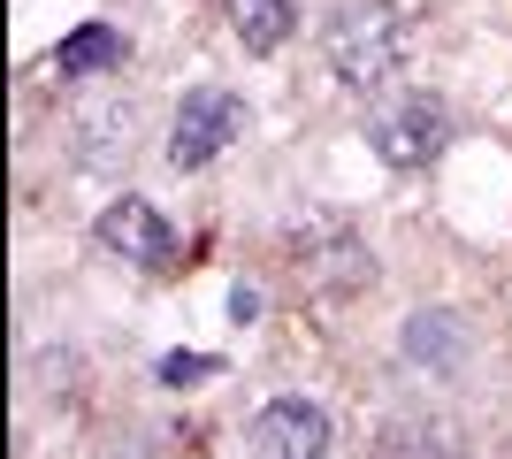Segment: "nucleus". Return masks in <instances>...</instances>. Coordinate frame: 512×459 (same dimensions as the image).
<instances>
[{"label":"nucleus","instance_id":"1","mask_svg":"<svg viewBox=\"0 0 512 459\" xmlns=\"http://www.w3.org/2000/svg\"><path fill=\"white\" fill-rule=\"evenodd\" d=\"M321 54L337 69V85L375 92L406 62V16H398L390 0H344L337 16H329V31H321Z\"/></svg>","mask_w":512,"mask_h":459},{"label":"nucleus","instance_id":"2","mask_svg":"<svg viewBox=\"0 0 512 459\" xmlns=\"http://www.w3.org/2000/svg\"><path fill=\"white\" fill-rule=\"evenodd\" d=\"M237 138H245V100L222 85H199V92H184V108L169 123V161L176 169H207L214 153H230Z\"/></svg>","mask_w":512,"mask_h":459},{"label":"nucleus","instance_id":"3","mask_svg":"<svg viewBox=\"0 0 512 459\" xmlns=\"http://www.w3.org/2000/svg\"><path fill=\"white\" fill-rule=\"evenodd\" d=\"M375 153H383L390 169H428L436 153H444V138H451V123H444V108L428 100V92H413V100H398V108H383L375 115Z\"/></svg>","mask_w":512,"mask_h":459},{"label":"nucleus","instance_id":"4","mask_svg":"<svg viewBox=\"0 0 512 459\" xmlns=\"http://www.w3.org/2000/svg\"><path fill=\"white\" fill-rule=\"evenodd\" d=\"M100 245H107V253H123V261H138V268H169V253H176L169 222L153 215V199H138V192H123L100 215Z\"/></svg>","mask_w":512,"mask_h":459},{"label":"nucleus","instance_id":"5","mask_svg":"<svg viewBox=\"0 0 512 459\" xmlns=\"http://www.w3.org/2000/svg\"><path fill=\"white\" fill-rule=\"evenodd\" d=\"M299 284H314V291H352V284H367L375 276V261H367V245L352 238V230H337V222H321V230H306V245H299Z\"/></svg>","mask_w":512,"mask_h":459},{"label":"nucleus","instance_id":"6","mask_svg":"<svg viewBox=\"0 0 512 459\" xmlns=\"http://www.w3.org/2000/svg\"><path fill=\"white\" fill-rule=\"evenodd\" d=\"M253 444H260V459H329V414L306 406V398H276L253 421Z\"/></svg>","mask_w":512,"mask_h":459},{"label":"nucleus","instance_id":"7","mask_svg":"<svg viewBox=\"0 0 512 459\" xmlns=\"http://www.w3.org/2000/svg\"><path fill=\"white\" fill-rule=\"evenodd\" d=\"M230 31L245 54H276L291 31H299V8L291 0H230Z\"/></svg>","mask_w":512,"mask_h":459},{"label":"nucleus","instance_id":"8","mask_svg":"<svg viewBox=\"0 0 512 459\" xmlns=\"http://www.w3.org/2000/svg\"><path fill=\"white\" fill-rule=\"evenodd\" d=\"M123 31H107V23H85V31H69L62 46H54V69L62 77H107V69H123Z\"/></svg>","mask_w":512,"mask_h":459},{"label":"nucleus","instance_id":"9","mask_svg":"<svg viewBox=\"0 0 512 459\" xmlns=\"http://www.w3.org/2000/svg\"><path fill=\"white\" fill-rule=\"evenodd\" d=\"M406 352L451 368V360H459V329H451V314H413V322H406Z\"/></svg>","mask_w":512,"mask_h":459},{"label":"nucleus","instance_id":"10","mask_svg":"<svg viewBox=\"0 0 512 459\" xmlns=\"http://www.w3.org/2000/svg\"><path fill=\"white\" fill-rule=\"evenodd\" d=\"M375 459H451V444L436 437V429H383Z\"/></svg>","mask_w":512,"mask_h":459},{"label":"nucleus","instance_id":"11","mask_svg":"<svg viewBox=\"0 0 512 459\" xmlns=\"http://www.w3.org/2000/svg\"><path fill=\"white\" fill-rule=\"evenodd\" d=\"M207 375H222L214 352H169V360H161V383H169V391H192V383H207Z\"/></svg>","mask_w":512,"mask_h":459},{"label":"nucleus","instance_id":"12","mask_svg":"<svg viewBox=\"0 0 512 459\" xmlns=\"http://www.w3.org/2000/svg\"><path fill=\"white\" fill-rule=\"evenodd\" d=\"M253 314H260V299H253L245 284H237V291H230V322H253Z\"/></svg>","mask_w":512,"mask_h":459}]
</instances>
